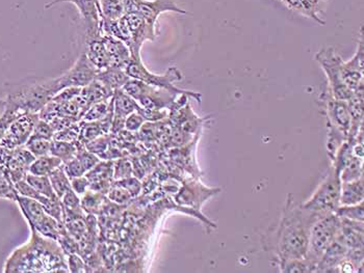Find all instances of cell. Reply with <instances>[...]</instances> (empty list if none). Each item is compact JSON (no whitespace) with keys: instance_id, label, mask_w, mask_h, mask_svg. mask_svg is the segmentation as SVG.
<instances>
[{"instance_id":"cell-1","label":"cell","mask_w":364,"mask_h":273,"mask_svg":"<svg viewBox=\"0 0 364 273\" xmlns=\"http://www.w3.org/2000/svg\"><path fill=\"white\" fill-rule=\"evenodd\" d=\"M320 214L298 206L289 194L282 217L272 233L268 234L267 248L273 253L277 265L289 260L304 259L308 246L309 233Z\"/></svg>"},{"instance_id":"cell-2","label":"cell","mask_w":364,"mask_h":273,"mask_svg":"<svg viewBox=\"0 0 364 273\" xmlns=\"http://www.w3.org/2000/svg\"><path fill=\"white\" fill-rule=\"evenodd\" d=\"M27 243L13 252L6 260L4 272H69L65 253L56 240L44 237L34 228Z\"/></svg>"},{"instance_id":"cell-3","label":"cell","mask_w":364,"mask_h":273,"mask_svg":"<svg viewBox=\"0 0 364 273\" xmlns=\"http://www.w3.org/2000/svg\"><path fill=\"white\" fill-rule=\"evenodd\" d=\"M6 106L23 113H39L43 107L62 91L56 78L30 77L4 84Z\"/></svg>"},{"instance_id":"cell-4","label":"cell","mask_w":364,"mask_h":273,"mask_svg":"<svg viewBox=\"0 0 364 273\" xmlns=\"http://www.w3.org/2000/svg\"><path fill=\"white\" fill-rule=\"evenodd\" d=\"M319 102L327 120V150L329 157L332 159L342 144L348 141L351 125L348 101L335 99L326 89L320 94Z\"/></svg>"},{"instance_id":"cell-5","label":"cell","mask_w":364,"mask_h":273,"mask_svg":"<svg viewBox=\"0 0 364 273\" xmlns=\"http://www.w3.org/2000/svg\"><path fill=\"white\" fill-rule=\"evenodd\" d=\"M339 230L341 218L335 213L320 216L311 227L304 259L310 266L313 272H317L318 263L327 248L337 240Z\"/></svg>"},{"instance_id":"cell-6","label":"cell","mask_w":364,"mask_h":273,"mask_svg":"<svg viewBox=\"0 0 364 273\" xmlns=\"http://www.w3.org/2000/svg\"><path fill=\"white\" fill-rule=\"evenodd\" d=\"M125 72L130 78L141 80V82L152 85V87L167 89V91L177 94V95L189 96V98L201 104V94L176 87V82H180L183 80L182 72L176 67L169 68L163 74H154L144 65L142 60H132V61L126 65Z\"/></svg>"},{"instance_id":"cell-7","label":"cell","mask_w":364,"mask_h":273,"mask_svg":"<svg viewBox=\"0 0 364 273\" xmlns=\"http://www.w3.org/2000/svg\"><path fill=\"white\" fill-rule=\"evenodd\" d=\"M341 189L339 174L331 167L319 187L309 200L303 203L302 207L320 215L334 213L341 206Z\"/></svg>"},{"instance_id":"cell-8","label":"cell","mask_w":364,"mask_h":273,"mask_svg":"<svg viewBox=\"0 0 364 273\" xmlns=\"http://www.w3.org/2000/svg\"><path fill=\"white\" fill-rule=\"evenodd\" d=\"M122 89L134 98L139 106L150 110H170L180 96L134 78H130Z\"/></svg>"},{"instance_id":"cell-9","label":"cell","mask_w":364,"mask_h":273,"mask_svg":"<svg viewBox=\"0 0 364 273\" xmlns=\"http://www.w3.org/2000/svg\"><path fill=\"white\" fill-rule=\"evenodd\" d=\"M315 61L319 63L328 80V91L337 100L349 101L354 95L352 91L344 84L342 80V58L333 47L322 48L315 54Z\"/></svg>"},{"instance_id":"cell-10","label":"cell","mask_w":364,"mask_h":273,"mask_svg":"<svg viewBox=\"0 0 364 273\" xmlns=\"http://www.w3.org/2000/svg\"><path fill=\"white\" fill-rule=\"evenodd\" d=\"M39 120V113H24L17 118L0 139V147L8 150L24 147L32 136V131Z\"/></svg>"},{"instance_id":"cell-11","label":"cell","mask_w":364,"mask_h":273,"mask_svg":"<svg viewBox=\"0 0 364 273\" xmlns=\"http://www.w3.org/2000/svg\"><path fill=\"white\" fill-rule=\"evenodd\" d=\"M137 4V12L143 17L154 40L158 36V30H156L158 19L163 13L187 14V11L177 6L175 0H139Z\"/></svg>"},{"instance_id":"cell-12","label":"cell","mask_w":364,"mask_h":273,"mask_svg":"<svg viewBox=\"0 0 364 273\" xmlns=\"http://www.w3.org/2000/svg\"><path fill=\"white\" fill-rule=\"evenodd\" d=\"M62 2H71L77 8L86 30V42L102 36L100 32L101 17H100L98 0H52L49 4H45V8H52Z\"/></svg>"},{"instance_id":"cell-13","label":"cell","mask_w":364,"mask_h":273,"mask_svg":"<svg viewBox=\"0 0 364 273\" xmlns=\"http://www.w3.org/2000/svg\"><path fill=\"white\" fill-rule=\"evenodd\" d=\"M221 191L220 189L206 187L197 180L184 181L182 186L178 190L175 196V202L180 206L199 211L202 205L211 196H215Z\"/></svg>"},{"instance_id":"cell-14","label":"cell","mask_w":364,"mask_h":273,"mask_svg":"<svg viewBox=\"0 0 364 273\" xmlns=\"http://www.w3.org/2000/svg\"><path fill=\"white\" fill-rule=\"evenodd\" d=\"M98 73L99 70L89 60L86 52H84L68 71L58 76V80L62 89L69 87H84L97 77Z\"/></svg>"},{"instance_id":"cell-15","label":"cell","mask_w":364,"mask_h":273,"mask_svg":"<svg viewBox=\"0 0 364 273\" xmlns=\"http://www.w3.org/2000/svg\"><path fill=\"white\" fill-rule=\"evenodd\" d=\"M364 46H363V28L361 27L360 39L357 45L356 52L349 62H342V80L344 84L355 93L359 89H363V71H364Z\"/></svg>"},{"instance_id":"cell-16","label":"cell","mask_w":364,"mask_h":273,"mask_svg":"<svg viewBox=\"0 0 364 273\" xmlns=\"http://www.w3.org/2000/svg\"><path fill=\"white\" fill-rule=\"evenodd\" d=\"M128 28H130V51L132 60H141V48L145 41H154L148 30L147 24L139 12L125 14Z\"/></svg>"},{"instance_id":"cell-17","label":"cell","mask_w":364,"mask_h":273,"mask_svg":"<svg viewBox=\"0 0 364 273\" xmlns=\"http://www.w3.org/2000/svg\"><path fill=\"white\" fill-rule=\"evenodd\" d=\"M112 98L114 104V119L111 132L117 134L120 131L124 130L126 118L134 111H139L142 107L134 98L130 97L122 89L115 91Z\"/></svg>"},{"instance_id":"cell-18","label":"cell","mask_w":364,"mask_h":273,"mask_svg":"<svg viewBox=\"0 0 364 273\" xmlns=\"http://www.w3.org/2000/svg\"><path fill=\"white\" fill-rule=\"evenodd\" d=\"M337 240L348 250L363 248V222L341 218V230Z\"/></svg>"},{"instance_id":"cell-19","label":"cell","mask_w":364,"mask_h":273,"mask_svg":"<svg viewBox=\"0 0 364 273\" xmlns=\"http://www.w3.org/2000/svg\"><path fill=\"white\" fill-rule=\"evenodd\" d=\"M348 248L335 240L322 255L317 265V272H337L339 264L346 259Z\"/></svg>"},{"instance_id":"cell-20","label":"cell","mask_w":364,"mask_h":273,"mask_svg":"<svg viewBox=\"0 0 364 273\" xmlns=\"http://www.w3.org/2000/svg\"><path fill=\"white\" fill-rule=\"evenodd\" d=\"M108 56L111 60V67L121 68L125 70L126 65L132 61L130 48L121 40L111 36H102Z\"/></svg>"},{"instance_id":"cell-21","label":"cell","mask_w":364,"mask_h":273,"mask_svg":"<svg viewBox=\"0 0 364 273\" xmlns=\"http://www.w3.org/2000/svg\"><path fill=\"white\" fill-rule=\"evenodd\" d=\"M86 44L87 51L84 52L88 56L89 60L93 63V65L99 71L111 67L110 56H108V50H106V44H104L102 36L88 41Z\"/></svg>"},{"instance_id":"cell-22","label":"cell","mask_w":364,"mask_h":273,"mask_svg":"<svg viewBox=\"0 0 364 273\" xmlns=\"http://www.w3.org/2000/svg\"><path fill=\"white\" fill-rule=\"evenodd\" d=\"M364 200L363 177L354 181L341 182V206H350Z\"/></svg>"},{"instance_id":"cell-23","label":"cell","mask_w":364,"mask_h":273,"mask_svg":"<svg viewBox=\"0 0 364 273\" xmlns=\"http://www.w3.org/2000/svg\"><path fill=\"white\" fill-rule=\"evenodd\" d=\"M96 78L114 93L117 89H122L124 84L130 80V76L126 74L125 70L115 67H108L106 70L99 71Z\"/></svg>"},{"instance_id":"cell-24","label":"cell","mask_w":364,"mask_h":273,"mask_svg":"<svg viewBox=\"0 0 364 273\" xmlns=\"http://www.w3.org/2000/svg\"><path fill=\"white\" fill-rule=\"evenodd\" d=\"M62 165L63 161L60 158L50 154L37 157L30 163L28 174H36V176H49L56 168Z\"/></svg>"},{"instance_id":"cell-25","label":"cell","mask_w":364,"mask_h":273,"mask_svg":"<svg viewBox=\"0 0 364 273\" xmlns=\"http://www.w3.org/2000/svg\"><path fill=\"white\" fill-rule=\"evenodd\" d=\"M100 17L108 20H118L125 15L124 0H98Z\"/></svg>"},{"instance_id":"cell-26","label":"cell","mask_w":364,"mask_h":273,"mask_svg":"<svg viewBox=\"0 0 364 273\" xmlns=\"http://www.w3.org/2000/svg\"><path fill=\"white\" fill-rule=\"evenodd\" d=\"M281 1L284 2L291 10L296 11L300 14L310 17L313 20L324 24L320 21L319 15H318L319 6H318L317 0H281Z\"/></svg>"},{"instance_id":"cell-27","label":"cell","mask_w":364,"mask_h":273,"mask_svg":"<svg viewBox=\"0 0 364 273\" xmlns=\"http://www.w3.org/2000/svg\"><path fill=\"white\" fill-rule=\"evenodd\" d=\"M90 183L97 181H114V161L100 160L97 165L86 172Z\"/></svg>"},{"instance_id":"cell-28","label":"cell","mask_w":364,"mask_h":273,"mask_svg":"<svg viewBox=\"0 0 364 273\" xmlns=\"http://www.w3.org/2000/svg\"><path fill=\"white\" fill-rule=\"evenodd\" d=\"M77 150L78 141L77 143H68V141L52 139L50 155L58 157L63 161V163H65L76 156Z\"/></svg>"},{"instance_id":"cell-29","label":"cell","mask_w":364,"mask_h":273,"mask_svg":"<svg viewBox=\"0 0 364 273\" xmlns=\"http://www.w3.org/2000/svg\"><path fill=\"white\" fill-rule=\"evenodd\" d=\"M49 180L50 183H51L52 189H54V192H56V196L58 198H62V196L66 193L67 191H69L71 189V182H70V178L67 176L66 172H65L64 167H63V165L51 172L49 174Z\"/></svg>"},{"instance_id":"cell-30","label":"cell","mask_w":364,"mask_h":273,"mask_svg":"<svg viewBox=\"0 0 364 273\" xmlns=\"http://www.w3.org/2000/svg\"><path fill=\"white\" fill-rule=\"evenodd\" d=\"M26 182L34 187L39 193L46 196L48 198H58L56 192L52 189L51 183H50L49 177L48 176H36V174H27L25 177Z\"/></svg>"},{"instance_id":"cell-31","label":"cell","mask_w":364,"mask_h":273,"mask_svg":"<svg viewBox=\"0 0 364 273\" xmlns=\"http://www.w3.org/2000/svg\"><path fill=\"white\" fill-rule=\"evenodd\" d=\"M106 198V194L89 189L88 191L82 194V198H80L82 210L86 212L87 214L98 213L100 209H101L102 204H103Z\"/></svg>"},{"instance_id":"cell-32","label":"cell","mask_w":364,"mask_h":273,"mask_svg":"<svg viewBox=\"0 0 364 273\" xmlns=\"http://www.w3.org/2000/svg\"><path fill=\"white\" fill-rule=\"evenodd\" d=\"M113 107V98L103 101L96 102L87 109L82 117V121L93 122L103 119Z\"/></svg>"},{"instance_id":"cell-33","label":"cell","mask_w":364,"mask_h":273,"mask_svg":"<svg viewBox=\"0 0 364 273\" xmlns=\"http://www.w3.org/2000/svg\"><path fill=\"white\" fill-rule=\"evenodd\" d=\"M80 143L87 145L97 137L106 134L99 121L84 122L80 121Z\"/></svg>"},{"instance_id":"cell-34","label":"cell","mask_w":364,"mask_h":273,"mask_svg":"<svg viewBox=\"0 0 364 273\" xmlns=\"http://www.w3.org/2000/svg\"><path fill=\"white\" fill-rule=\"evenodd\" d=\"M363 177V158L354 156L339 174L341 182L357 180Z\"/></svg>"},{"instance_id":"cell-35","label":"cell","mask_w":364,"mask_h":273,"mask_svg":"<svg viewBox=\"0 0 364 273\" xmlns=\"http://www.w3.org/2000/svg\"><path fill=\"white\" fill-rule=\"evenodd\" d=\"M339 218L355 220V222H363L364 220V203H358L350 206H339L334 212Z\"/></svg>"},{"instance_id":"cell-36","label":"cell","mask_w":364,"mask_h":273,"mask_svg":"<svg viewBox=\"0 0 364 273\" xmlns=\"http://www.w3.org/2000/svg\"><path fill=\"white\" fill-rule=\"evenodd\" d=\"M17 193L14 183L8 178L4 167L0 165V198L16 202Z\"/></svg>"},{"instance_id":"cell-37","label":"cell","mask_w":364,"mask_h":273,"mask_svg":"<svg viewBox=\"0 0 364 273\" xmlns=\"http://www.w3.org/2000/svg\"><path fill=\"white\" fill-rule=\"evenodd\" d=\"M51 141L49 139H39V137L30 136L27 143L25 144V147L34 155V157L45 156V155L50 154V148H51Z\"/></svg>"},{"instance_id":"cell-38","label":"cell","mask_w":364,"mask_h":273,"mask_svg":"<svg viewBox=\"0 0 364 273\" xmlns=\"http://www.w3.org/2000/svg\"><path fill=\"white\" fill-rule=\"evenodd\" d=\"M80 124H71V125L62 129V130L56 131L54 133V139L56 141H68V143H77L80 141Z\"/></svg>"},{"instance_id":"cell-39","label":"cell","mask_w":364,"mask_h":273,"mask_svg":"<svg viewBox=\"0 0 364 273\" xmlns=\"http://www.w3.org/2000/svg\"><path fill=\"white\" fill-rule=\"evenodd\" d=\"M106 196H108L112 202L119 205L127 204V203L132 198L130 192H128L125 189H123V187L120 186V185H118L115 181L113 182L112 187H111L108 193H106Z\"/></svg>"},{"instance_id":"cell-40","label":"cell","mask_w":364,"mask_h":273,"mask_svg":"<svg viewBox=\"0 0 364 273\" xmlns=\"http://www.w3.org/2000/svg\"><path fill=\"white\" fill-rule=\"evenodd\" d=\"M134 167L128 159L120 158L114 161V181L132 177Z\"/></svg>"},{"instance_id":"cell-41","label":"cell","mask_w":364,"mask_h":273,"mask_svg":"<svg viewBox=\"0 0 364 273\" xmlns=\"http://www.w3.org/2000/svg\"><path fill=\"white\" fill-rule=\"evenodd\" d=\"M108 145H110V137L108 134H103L87 144L84 147L100 158L108 151Z\"/></svg>"},{"instance_id":"cell-42","label":"cell","mask_w":364,"mask_h":273,"mask_svg":"<svg viewBox=\"0 0 364 273\" xmlns=\"http://www.w3.org/2000/svg\"><path fill=\"white\" fill-rule=\"evenodd\" d=\"M118 185L123 187L130 192V196L132 198H137L139 193L142 192V189H143V185H142L141 181L137 178H134V177H128V178L122 179V180L115 181Z\"/></svg>"},{"instance_id":"cell-43","label":"cell","mask_w":364,"mask_h":273,"mask_svg":"<svg viewBox=\"0 0 364 273\" xmlns=\"http://www.w3.org/2000/svg\"><path fill=\"white\" fill-rule=\"evenodd\" d=\"M54 133H56V131L52 128V126L50 125L48 122L44 121V120L40 119L38 123L36 124V126H34L32 136L52 141V139H54Z\"/></svg>"},{"instance_id":"cell-44","label":"cell","mask_w":364,"mask_h":273,"mask_svg":"<svg viewBox=\"0 0 364 273\" xmlns=\"http://www.w3.org/2000/svg\"><path fill=\"white\" fill-rule=\"evenodd\" d=\"M63 167H64L65 172H66L67 176L70 179L86 174V170L82 167V163H80V161L78 160L76 156L72 158L71 160L63 163Z\"/></svg>"},{"instance_id":"cell-45","label":"cell","mask_w":364,"mask_h":273,"mask_svg":"<svg viewBox=\"0 0 364 273\" xmlns=\"http://www.w3.org/2000/svg\"><path fill=\"white\" fill-rule=\"evenodd\" d=\"M146 123V120L144 119L143 115L139 113V111H134V113H130L125 119V123H124V129L130 131V132H137L142 126Z\"/></svg>"},{"instance_id":"cell-46","label":"cell","mask_w":364,"mask_h":273,"mask_svg":"<svg viewBox=\"0 0 364 273\" xmlns=\"http://www.w3.org/2000/svg\"><path fill=\"white\" fill-rule=\"evenodd\" d=\"M70 182H71V189L80 196H82V194L86 193L90 189V181L87 178L86 174L70 179Z\"/></svg>"},{"instance_id":"cell-47","label":"cell","mask_w":364,"mask_h":273,"mask_svg":"<svg viewBox=\"0 0 364 273\" xmlns=\"http://www.w3.org/2000/svg\"><path fill=\"white\" fill-rule=\"evenodd\" d=\"M68 270L71 272H84V268L86 267L82 258L77 253H71L68 255V261H67Z\"/></svg>"},{"instance_id":"cell-48","label":"cell","mask_w":364,"mask_h":273,"mask_svg":"<svg viewBox=\"0 0 364 273\" xmlns=\"http://www.w3.org/2000/svg\"><path fill=\"white\" fill-rule=\"evenodd\" d=\"M6 100L4 99H0V115L4 113V111L6 110Z\"/></svg>"}]
</instances>
